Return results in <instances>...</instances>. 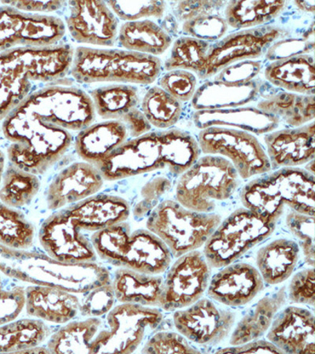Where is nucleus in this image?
Here are the masks:
<instances>
[{
    "label": "nucleus",
    "instance_id": "33",
    "mask_svg": "<svg viewBox=\"0 0 315 354\" xmlns=\"http://www.w3.org/2000/svg\"><path fill=\"white\" fill-rule=\"evenodd\" d=\"M262 96L264 100L258 104V109L291 127H303L314 118V95L273 91Z\"/></svg>",
    "mask_w": 315,
    "mask_h": 354
},
{
    "label": "nucleus",
    "instance_id": "51",
    "mask_svg": "<svg viewBox=\"0 0 315 354\" xmlns=\"http://www.w3.org/2000/svg\"><path fill=\"white\" fill-rule=\"evenodd\" d=\"M260 62L245 60L228 66L215 76V81L239 85L249 83L260 73Z\"/></svg>",
    "mask_w": 315,
    "mask_h": 354
},
{
    "label": "nucleus",
    "instance_id": "14",
    "mask_svg": "<svg viewBox=\"0 0 315 354\" xmlns=\"http://www.w3.org/2000/svg\"><path fill=\"white\" fill-rule=\"evenodd\" d=\"M102 178L114 181L167 167L161 132L128 140L96 167Z\"/></svg>",
    "mask_w": 315,
    "mask_h": 354
},
{
    "label": "nucleus",
    "instance_id": "46",
    "mask_svg": "<svg viewBox=\"0 0 315 354\" xmlns=\"http://www.w3.org/2000/svg\"><path fill=\"white\" fill-rule=\"evenodd\" d=\"M83 294L84 297L80 301L79 313L88 318L105 315L112 310L116 301L111 283L102 285Z\"/></svg>",
    "mask_w": 315,
    "mask_h": 354
},
{
    "label": "nucleus",
    "instance_id": "19",
    "mask_svg": "<svg viewBox=\"0 0 315 354\" xmlns=\"http://www.w3.org/2000/svg\"><path fill=\"white\" fill-rule=\"evenodd\" d=\"M96 113L105 120L121 122L131 138L150 132L152 125L139 108L137 89L128 84H113L91 91Z\"/></svg>",
    "mask_w": 315,
    "mask_h": 354
},
{
    "label": "nucleus",
    "instance_id": "17",
    "mask_svg": "<svg viewBox=\"0 0 315 354\" xmlns=\"http://www.w3.org/2000/svg\"><path fill=\"white\" fill-rule=\"evenodd\" d=\"M66 7V25L74 41L105 47L116 44L118 20L106 2L70 1Z\"/></svg>",
    "mask_w": 315,
    "mask_h": 354
},
{
    "label": "nucleus",
    "instance_id": "24",
    "mask_svg": "<svg viewBox=\"0 0 315 354\" xmlns=\"http://www.w3.org/2000/svg\"><path fill=\"white\" fill-rule=\"evenodd\" d=\"M129 136L124 123L107 120L91 124L81 131L74 140V146L78 156L84 162L96 167L127 141Z\"/></svg>",
    "mask_w": 315,
    "mask_h": 354
},
{
    "label": "nucleus",
    "instance_id": "13",
    "mask_svg": "<svg viewBox=\"0 0 315 354\" xmlns=\"http://www.w3.org/2000/svg\"><path fill=\"white\" fill-rule=\"evenodd\" d=\"M65 34V23L57 17L22 12L7 5L0 7V53L59 44Z\"/></svg>",
    "mask_w": 315,
    "mask_h": 354
},
{
    "label": "nucleus",
    "instance_id": "56",
    "mask_svg": "<svg viewBox=\"0 0 315 354\" xmlns=\"http://www.w3.org/2000/svg\"><path fill=\"white\" fill-rule=\"evenodd\" d=\"M161 27L171 37L172 36L176 35L177 32H179V24H177V21L176 20V18L172 15H168L165 17L163 22V26Z\"/></svg>",
    "mask_w": 315,
    "mask_h": 354
},
{
    "label": "nucleus",
    "instance_id": "10",
    "mask_svg": "<svg viewBox=\"0 0 315 354\" xmlns=\"http://www.w3.org/2000/svg\"><path fill=\"white\" fill-rule=\"evenodd\" d=\"M275 225L240 208L220 223L205 243L204 256L211 267L230 266L255 245L271 236Z\"/></svg>",
    "mask_w": 315,
    "mask_h": 354
},
{
    "label": "nucleus",
    "instance_id": "29",
    "mask_svg": "<svg viewBox=\"0 0 315 354\" xmlns=\"http://www.w3.org/2000/svg\"><path fill=\"white\" fill-rule=\"evenodd\" d=\"M111 284L116 299L123 304L159 307L163 287L161 277L122 268L114 274Z\"/></svg>",
    "mask_w": 315,
    "mask_h": 354
},
{
    "label": "nucleus",
    "instance_id": "39",
    "mask_svg": "<svg viewBox=\"0 0 315 354\" xmlns=\"http://www.w3.org/2000/svg\"><path fill=\"white\" fill-rule=\"evenodd\" d=\"M141 111L152 127L168 129L179 121L182 105L161 88L153 87L142 100Z\"/></svg>",
    "mask_w": 315,
    "mask_h": 354
},
{
    "label": "nucleus",
    "instance_id": "8",
    "mask_svg": "<svg viewBox=\"0 0 315 354\" xmlns=\"http://www.w3.org/2000/svg\"><path fill=\"white\" fill-rule=\"evenodd\" d=\"M239 181L237 170L228 159L205 156L182 174L176 187V199L188 209L210 214L217 202L232 196Z\"/></svg>",
    "mask_w": 315,
    "mask_h": 354
},
{
    "label": "nucleus",
    "instance_id": "59",
    "mask_svg": "<svg viewBox=\"0 0 315 354\" xmlns=\"http://www.w3.org/2000/svg\"><path fill=\"white\" fill-rule=\"evenodd\" d=\"M307 171L308 173L314 175V160H312V161H311L310 162H308Z\"/></svg>",
    "mask_w": 315,
    "mask_h": 354
},
{
    "label": "nucleus",
    "instance_id": "1",
    "mask_svg": "<svg viewBox=\"0 0 315 354\" xmlns=\"http://www.w3.org/2000/svg\"><path fill=\"white\" fill-rule=\"evenodd\" d=\"M95 119L90 95L70 83L34 91L4 119L10 163L28 173L44 174L70 149L75 134Z\"/></svg>",
    "mask_w": 315,
    "mask_h": 354
},
{
    "label": "nucleus",
    "instance_id": "45",
    "mask_svg": "<svg viewBox=\"0 0 315 354\" xmlns=\"http://www.w3.org/2000/svg\"><path fill=\"white\" fill-rule=\"evenodd\" d=\"M286 224L298 239L309 265H314V216L302 214L295 211L287 216Z\"/></svg>",
    "mask_w": 315,
    "mask_h": 354
},
{
    "label": "nucleus",
    "instance_id": "9",
    "mask_svg": "<svg viewBox=\"0 0 315 354\" xmlns=\"http://www.w3.org/2000/svg\"><path fill=\"white\" fill-rule=\"evenodd\" d=\"M221 222L219 214L196 212L167 200L149 214L147 227L179 258L205 245Z\"/></svg>",
    "mask_w": 315,
    "mask_h": 354
},
{
    "label": "nucleus",
    "instance_id": "42",
    "mask_svg": "<svg viewBox=\"0 0 315 354\" xmlns=\"http://www.w3.org/2000/svg\"><path fill=\"white\" fill-rule=\"evenodd\" d=\"M0 273V325L14 322L26 306V290Z\"/></svg>",
    "mask_w": 315,
    "mask_h": 354
},
{
    "label": "nucleus",
    "instance_id": "36",
    "mask_svg": "<svg viewBox=\"0 0 315 354\" xmlns=\"http://www.w3.org/2000/svg\"><path fill=\"white\" fill-rule=\"evenodd\" d=\"M284 1H231L225 11L228 26L239 30L267 24L282 12Z\"/></svg>",
    "mask_w": 315,
    "mask_h": 354
},
{
    "label": "nucleus",
    "instance_id": "35",
    "mask_svg": "<svg viewBox=\"0 0 315 354\" xmlns=\"http://www.w3.org/2000/svg\"><path fill=\"white\" fill-rule=\"evenodd\" d=\"M101 326L98 317L69 323L51 336L48 349L51 353H90L91 344Z\"/></svg>",
    "mask_w": 315,
    "mask_h": 354
},
{
    "label": "nucleus",
    "instance_id": "21",
    "mask_svg": "<svg viewBox=\"0 0 315 354\" xmlns=\"http://www.w3.org/2000/svg\"><path fill=\"white\" fill-rule=\"evenodd\" d=\"M264 288L259 270L249 264L226 266L211 279L208 295L212 300L238 307L249 304Z\"/></svg>",
    "mask_w": 315,
    "mask_h": 354
},
{
    "label": "nucleus",
    "instance_id": "52",
    "mask_svg": "<svg viewBox=\"0 0 315 354\" xmlns=\"http://www.w3.org/2000/svg\"><path fill=\"white\" fill-rule=\"evenodd\" d=\"M289 298L296 304L314 305V268L298 272L291 279L289 287Z\"/></svg>",
    "mask_w": 315,
    "mask_h": 354
},
{
    "label": "nucleus",
    "instance_id": "3",
    "mask_svg": "<svg viewBox=\"0 0 315 354\" xmlns=\"http://www.w3.org/2000/svg\"><path fill=\"white\" fill-rule=\"evenodd\" d=\"M73 53L68 44L0 53V122L38 87L69 84Z\"/></svg>",
    "mask_w": 315,
    "mask_h": 354
},
{
    "label": "nucleus",
    "instance_id": "2",
    "mask_svg": "<svg viewBox=\"0 0 315 354\" xmlns=\"http://www.w3.org/2000/svg\"><path fill=\"white\" fill-rule=\"evenodd\" d=\"M130 207L123 198L91 196L49 216L39 241L50 258L64 264L91 263L97 256L83 232H98L128 219Z\"/></svg>",
    "mask_w": 315,
    "mask_h": 354
},
{
    "label": "nucleus",
    "instance_id": "18",
    "mask_svg": "<svg viewBox=\"0 0 315 354\" xmlns=\"http://www.w3.org/2000/svg\"><path fill=\"white\" fill-rule=\"evenodd\" d=\"M235 314L208 299H200L186 310L174 315L175 328L181 335L195 344L215 345L231 333Z\"/></svg>",
    "mask_w": 315,
    "mask_h": 354
},
{
    "label": "nucleus",
    "instance_id": "55",
    "mask_svg": "<svg viewBox=\"0 0 315 354\" xmlns=\"http://www.w3.org/2000/svg\"><path fill=\"white\" fill-rule=\"evenodd\" d=\"M283 353L282 350L270 341L253 340L240 346L226 348L217 353Z\"/></svg>",
    "mask_w": 315,
    "mask_h": 354
},
{
    "label": "nucleus",
    "instance_id": "57",
    "mask_svg": "<svg viewBox=\"0 0 315 354\" xmlns=\"http://www.w3.org/2000/svg\"><path fill=\"white\" fill-rule=\"evenodd\" d=\"M295 4L298 8L303 11L314 13V1H296Z\"/></svg>",
    "mask_w": 315,
    "mask_h": 354
},
{
    "label": "nucleus",
    "instance_id": "20",
    "mask_svg": "<svg viewBox=\"0 0 315 354\" xmlns=\"http://www.w3.org/2000/svg\"><path fill=\"white\" fill-rule=\"evenodd\" d=\"M104 185L98 169L87 162H76L61 171L46 194L48 208L57 210L91 197Z\"/></svg>",
    "mask_w": 315,
    "mask_h": 354
},
{
    "label": "nucleus",
    "instance_id": "22",
    "mask_svg": "<svg viewBox=\"0 0 315 354\" xmlns=\"http://www.w3.org/2000/svg\"><path fill=\"white\" fill-rule=\"evenodd\" d=\"M267 339L284 353H314V317L302 308L289 306L274 317Z\"/></svg>",
    "mask_w": 315,
    "mask_h": 354
},
{
    "label": "nucleus",
    "instance_id": "25",
    "mask_svg": "<svg viewBox=\"0 0 315 354\" xmlns=\"http://www.w3.org/2000/svg\"><path fill=\"white\" fill-rule=\"evenodd\" d=\"M25 306L31 317L54 324H66L78 315L80 299L70 291L34 285L26 289Z\"/></svg>",
    "mask_w": 315,
    "mask_h": 354
},
{
    "label": "nucleus",
    "instance_id": "34",
    "mask_svg": "<svg viewBox=\"0 0 315 354\" xmlns=\"http://www.w3.org/2000/svg\"><path fill=\"white\" fill-rule=\"evenodd\" d=\"M50 335L42 319H23L0 325V353H22L41 345Z\"/></svg>",
    "mask_w": 315,
    "mask_h": 354
},
{
    "label": "nucleus",
    "instance_id": "28",
    "mask_svg": "<svg viewBox=\"0 0 315 354\" xmlns=\"http://www.w3.org/2000/svg\"><path fill=\"white\" fill-rule=\"evenodd\" d=\"M265 77L274 86L291 93L314 95V57L303 55L273 62L265 70Z\"/></svg>",
    "mask_w": 315,
    "mask_h": 354
},
{
    "label": "nucleus",
    "instance_id": "49",
    "mask_svg": "<svg viewBox=\"0 0 315 354\" xmlns=\"http://www.w3.org/2000/svg\"><path fill=\"white\" fill-rule=\"evenodd\" d=\"M171 185L170 180L164 176L156 177L147 183L141 190L142 198L134 209L135 218L141 219L150 214L163 196L170 190Z\"/></svg>",
    "mask_w": 315,
    "mask_h": 354
},
{
    "label": "nucleus",
    "instance_id": "16",
    "mask_svg": "<svg viewBox=\"0 0 315 354\" xmlns=\"http://www.w3.org/2000/svg\"><path fill=\"white\" fill-rule=\"evenodd\" d=\"M283 33L278 27L262 26L233 33L210 45L199 79L215 77L237 62L259 58Z\"/></svg>",
    "mask_w": 315,
    "mask_h": 354
},
{
    "label": "nucleus",
    "instance_id": "7",
    "mask_svg": "<svg viewBox=\"0 0 315 354\" xmlns=\"http://www.w3.org/2000/svg\"><path fill=\"white\" fill-rule=\"evenodd\" d=\"M157 57L126 50L79 47L74 50L71 76L80 84L114 82L150 84L160 75Z\"/></svg>",
    "mask_w": 315,
    "mask_h": 354
},
{
    "label": "nucleus",
    "instance_id": "12",
    "mask_svg": "<svg viewBox=\"0 0 315 354\" xmlns=\"http://www.w3.org/2000/svg\"><path fill=\"white\" fill-rule=\"evenodd\" d=\"M198 144L204 153L228 158L239 176H251L270 172L271 165L264 149L253 135L244 131L223 127L202 129Z\"/></svg>",
    "mask_w": 315,
    "mask_h": 354
},
{
    "label": "nucleus",
    "instance_id": "40",
    "mask_svg": "<svg viewBox=\"0 0 315 354\" xmlns=\"http://www.w3.org/2000/svg\"><path fill=\"white\" fill-rule=\"evenodd\" d=\"M210 45L208 42L190 37L177 39L172 48L170 58L165 62V70L193 72L196 73L199 78Z\"/></svg>",
    "mask_w": 315,
    "mask_h": 354
},
{
    "label": "nucleus",
    "instance_id": "6",
    "mask_svg": "<svg viewBox=\"0 0 315 354\" xmlns=\"http://www.w3.org/2000/svg\"><path fill=\"white\" fill-rule=\"evenodd\" d=\"M91 241L96 254L114 266L156 276L171 263L172 254L161 239L149 230L132 232L125 221L95 232Z\"/></svg>",
    "mask_w": 315,
    "mask_h": 354
},
{
    "label": "nucleus",
    "instance_id": "38",
    "mask_svg": "<svg viewBox=\"0 0 315 354\" xmlns=\"http://www.w3.org/2000/svg\"><path fill=\"white\" fill-rule=\"evenodd\" d=\"M165 165L170 173L184 174L200 156L198 142L190 134L177 129L163 131Z\"/></svg>",
    "mask_w": 315,
    "mask_h": 354
},
{
    "label": "nucleus",
    "instance_id": "27",
    "mask_svg": "<svg viewBox=\"0 0 315 354\" xmlns=\"http://www.w3.org/2000/svg\"><path fill=\"white\" fill-rule=\"evenodd\" d=\"M260 90L255 81L233 85L213 80L200 85L193 95L192 105L197 111L231 109L255 100Z\"/></svg>",
    "mask_w": 315,
    "mask_h": 354
},
{
    "label": "nucleus",
    "instance_id": "5",
    "mask_svg": "<svg viewBox=\"0 0 315 354\" xmlns=\"http://www.w3.org/2000/svg\"><path fill=\"white\" fill-rule=\"evenodd\" d=\"M264 174L243 188L242 202L245 209L275 225L285 205L295 212L314 216V175L295 167Z\"/></svg>",
    "mask_w": 315,
    "mask_h": 354
},
{
    "label": "nucleus",
    "instance_id": "44",
    "mask_svg": "<svg viewBox=\"0 0 315 354\" xmlns=\"http://www.w3.org/2000/svg\"><path fill=\"white\" fill-rule=\"evenodd\" d=\"M225 19L217 15L198 17L183 23L182 31L188 37L206 42L219 41L228 30Z\"/></svg>",
    "mask_w": 315,
    "mask_h": 354
},
{
    "label": "nucleus",
    "instance_id": "30",
    "mask_svg": "<svg viewBox=\"0 0 315 354\" xmlns=\"http://www.w3.org/2000/svg\"><path fill=\"white\" fill-rule=\"evenodd\" d=\"M285 301V287L262 299L238 323L231 336V345L240 346L260 338L271 328L274 317Z\"/></svg>",
    "mask_w": 315,
    "mask_h": 354
},
{
    "label": "nucleus",
    "instance_id": "4",
    "mask_svg": "<svg viewBox=\"0 0 315 354\" xmlns=\"http://www.w3.org/2000/svg\"><path fill=\"white\" fill-rule=\"evenodd\" d=\"M0 244V272L37 286L56 288L74 294L111 283L105 267L91 263L64 264L50 257Z\"/></svg>",
    "mask_w": 315,
    "mask_h": 354
},
{
    "label": "nucleus",
    "instance_id": "11",
    "mask_svg": "<svg viewBox=\"0 0 315 354\" xmlns=\"http://www.w3.org/2000/svg\"><path fill=\"white\" fill-rule=\"evenodd\" d=\"M163 314L150 307L123 304L107 313L105 329L100 328L90 353H132L145 335L162 323Z\"/></svg>",
    "mask_w": 315,
    "mask_h": 354
},
{
    "label": "nucleus",
    "instance_id": "37",
    "mask_svg": "<svg viewBox=\"0 0 315 354\" xmlns=\"http://www.w3.org/2000/svg\"><path fill=\"white\" fill-rule=\"evenodd\" d=\"M39 186L37 175L10 163L0 185V201L14 209L25 207L36 196Z\"/></svg>",
    "mask_w": 315,
    "mask_h": 354
},
{
    "label": "nucleus",
    "instance_id": "15",
    "mask_svg": "<svg viewBox=\"0 0 315 354\" xmlns=\"http://www.w3.org/2000/svg\"><path fill=\"white\" fill-rule=\"evenodd\" d=\"M211 266L204 254L193 250L179 257L163 281L159 307L174 311L192 306L208 288Z\"/></svg>",
    "mask_w": 315,
    "mask_h": 354
},
{
    "label": "nucleus",
    "instance_id": "41",
    "mask_svg": "<svg viewBox=\"0 0 315 354\" xmlns=\"http://www.w3.org/2000/svg\"><path fill=\"white\" fill-rule=\"evenodd\" d=\"M34 235V227L24 215L0 201V244L28 250L33 243Z\"/></svg>",
    "mask_w": 315,
    "mask_h": 354
},
{
    "label": "nucleus",
    "instance_id": "50",
    "mask_svg": "<svg viewBox=\"0 0 315 354\" xmlns=\"http://www.w3.org/2000/svg\"><path fill=\"white\" fill-rule=\"evenodd\" d=\"M314 50V39L290 38L275 41L267 49L266 58L272 62L307 55Z\"/></svg>",
    "mask_w": 315,
    "mask_h": 354
},
{
    "label": "nucleus",
    "instance_id": "26",
    "mask_svg": "<svg viewBox=\"0 0 315 354\" xmlns=\"http://www.w3.org/2000/svg\"><path fill=\"white\" fill-rule=\"evenodd\" d=\"M193 122L200 129L232 127L257 135L271 133L280 123L276 117L254 107L199 111L194 114Z\"/></svg>",
    "mask_w": 315,
    "mask_h": 354
},
{
    "label": "nucleus",
    "instance_id": "58",
    "mask_svg": "<svg viewBox=\"0 0 315 354\" xmlns=\"http://www.w3.org/2000/svg\"><path fill=\"white\" fill-rule=\"evenodd\" d=\"M5 168V155L2 151H0V185H1L3 176Z\"/></svg>",
    "mask_w": 315,
    "mask_h": 354
},
{
    "label": "nucleus",
    "instance_id": "43",
    "mask_svg": "<svg viewBox=\"0 0 315 354\" xmlns=\"http://www.w3.org/2000/svg\"><path fill=\"white\" fill-rule=\"evenodd\" d=\"M109 8L117 18L126 22L141 19L163 18L167 3L163 1H108Z\"/></svg>",
    "mask_w": 315,
    "mask_h": 354
},
{
    "label": "nucleus",
    "instance_id": "54",
    "mask_svg": "<svg viewBox=\"0 0 315 354\" xmlns=\"http://www.w3.org/2000/svg\"><path fill=\"white\" fill-rule=\"evenodd\" d=\"M3 5L10 6L26 13H53L66 7L65 1H3Z\"/></svg>",
    "mask_w": 315,
    "mask_h": 354
},
{
    "label": "nucleus",
    "instance_id": "32",
    "mask_svg": "<svg viewBox=\"0 0 315 354\" xmlns=\"http://www.w3.org/2000/svg\"><path fill=\"white\" fill-rule=\"evenodd\" d=\"M300 248L294 241L280 239L261 248L257 254V266L267 284H279L288 279L299 260Z\"/></svg>",
    "mask_w": 315,
    "mask_h": 354
},
{
    "label": "nucleus",
    "instance_id": "53",
    "mask_svg": "<svg viewBox=\"0 0 315 354\" xmlns=\"http://www.w3.org/2000/svg\"><path fill=\"white\" fill-rule=\"evenodd\" d=\"M227 3L222 1H183L176 3L174 14L177 21L184 23L198 17L215 15Z\"/></svg>",
    "mask_w": 315,
    "mask_h": 354
},
{
    "label": "nucleus",
    "instance_id": "48",
    "mask_svg": "<svg viewBox=\"0 0 315 354\" xmlns=\"http://www.w3.org/2000/svg\"><path fill=\"white\" fill-rule=\"evenodd\" d=\"M142 353H199L188 344L182 335L174 333H159L149 339Z\"/></svg>",
    "mask_w": 315,
    "mask_h": 354
},
{
    "label": "nucleus",
    "instance_id": "23",
    "mask_svg": "<svg viewBox=\"0 0 315 354\" xmlns=\"http://www.w3.org/2000/svg\"><path fill=\"white\" fill-rule=\"evenodd\" d=\"M314 123L267 134L265 142L271 169L299 167L314 158Z\"/></svg>",
    "mask_w": 315,
    "mask_h": 354
},
{
    "label": "nucleus",
    "instance_id": "47",
    "mask_svg": "<svg viewBox=\"0 0 315 354\" xmlns=\"http://www.w3.org/2000/svg\"><path fill=\"white\" fill-rule=\"evenodd\" d=\"M159 86L177 100L188 102L196 93L197 78L191 72L170 71L159 80Z\"/></svg>",
    "mask_w": 315,
    "mask_h": 354
},
{
    "label": "nucleus",
    "instance_id": "31",
    "mask_svg": "<svg viewBox=\"0 0 315 354\" xmlns=\"http://www.w3.org/2000/svg\"><path fill=\"white\" fill-rule=\"evenodd\" d=\"M117 41L126 50L156 57L170 47L173 39L156 22L146 19L125 22Z\"/></svg>",
    "mask_w": 315,
    "mask_h": 354
}]
</instances>
